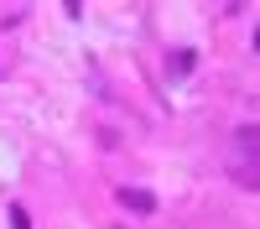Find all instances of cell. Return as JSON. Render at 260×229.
<instances>
[{"label":"cell","mask_w":260,"mask_h":229,"mask_svg":"<svg viewBox=\"0 0 260 229\" xmlns=\"http://www.w3.org/2000/svg\"><path fill=\"white\" fill-rule=\"evenodd\" d=\"M255 156H260V130L255 125H240L234 130V156H229V177L245 187V193H255L260 187V167H255Z\"/></svg>","instance_id":"6da1fadb"},{"label":"cell","mask_w":260,"mask_h":229,"mask_svg":"<svg viewBox=\"0 0 260 229\" xmlns=\"http://www.w3.org/2000/svg\"><path fill=\"white\" fill-rule=\"evenodd\" d=\"M115 203L130 208V214H156V193H146V187H115Z\"/></svg>","instance_id":"7a4b0ae2"},{"label":"cell","mask_w":260,"mask_h":229,"mask_svg":"<svg viewBox=\"0 0 260 229\" xmlns=\"http://www.w3.org/2000/svg\"><path fill=\"white\" fill-rule=\"evenodd\" d=\"M192 62H198L192 52H177V57H172V73H192Z\"/></svg>","instance_id":"3957f363"},{"label":"cell","mask_w":260,"mask_h":229,"mask_svg":"<svg viewBox=\"0 0 260 229\" xmlns=\"http://www.w3.org/2000/svg\"><path fill=\"white\" fill-rule=\"evenodd\" d=\"M11 229H31V219H26V208H21V203H11Z\"/></svg>","instance_id":"277c9868"}]
</instances>
